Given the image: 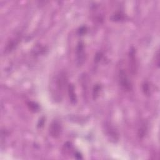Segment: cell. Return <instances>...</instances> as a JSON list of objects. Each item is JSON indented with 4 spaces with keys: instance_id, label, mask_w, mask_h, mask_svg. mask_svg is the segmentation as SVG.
<instances>
[{
    "instance_id": "obj_11",
    "label": "cell",
    "mask_w": 160,
    "mask_h": 160,
    "mask_svg": "<svg viewBox=\"0 0 160 160\" xmlns=\"http://www.w3.org/2000/svg\"><path fill=\"white\" fill-rule=\"evenodd\" d=\"M143 90L145 94H146V95H149V94H150V86H149V84L147 82H144L143 84Z\"/></svg>"
},
{
    "instance_id": "obj_3",
    "label": "cell",
    "mask_w": 160,
    "mask_h": 160,
    "mask_svg": "<svg viewBox=\"0 0 160 160\" xmlns=\"http://www.w3.org/2000/svg\"><path fill=\"white\" fill-rule=\"evenodd\" d=\"M49 134L53 138H58L61 133V126L58 121H53L49 129Z\"/></svg>"
},
{
    "instance_id": "obj_9",
    "label": "cell",
    "mask_w": 160,
    "mask_h": 160,
    "mask_svg": "<svg viewBox=\"0 0 160 160\" xmlns=\"http://www.w3.org/2000/svg\"><path fill=\"white\" fill-rule=\"evenodd\" d=\"M124 19V16L121 13H116L111 17V20L113 21H119Z\"/></svg>"
},
{
    "instance_id": "obj_14",
    "label": "cell",
    "mask_w": 160,
    "mask_h": 160,
    "mask_svg": "<svg viewBox=\"0 0 160 160\" xmlns=\"http://www.w3.org/2000/svg\"><path fill=\"white\" fill-rule=\"evenodd\" d=\"M44 123H45V119H44V118L40 119L39 121L38 124V128H41V127H42L43 125H44Z\"/></svg>"
},
{
    "instance_id": "obj_4",
    "label": "cell",
    "mask_w": 160,
    "mask_h": 160,
    "mask_svg": "<svg viewBox=\"0 0 160 160\" xmlns=\"http://www.w3.org/2000/svg\"><path fill=\"white\" fill-rule=\"evenodd\" d=\"M76 55H77V62L78 66L84 63L85 61V46L84 43L82 41L78 43L77 48H76Z\"/></svg>"
},
{
    "instance_id": "obj_1",
    "label": "cell",
    "mask_w": 160,
    "mask_h": 160,
    "mask_svg": "<svg viewBox=\"0 0 160 160\" xmlns=\"http://www.w3.org/2000/svg\"><path fill=\"white\" fill-rule=\"evenodd\" d=\"M67 84V76L64 72H61L57 75L52 83V94L54 100L60 101L62 100L64 90Z\"/></svg>"
},
{
    "instance_id": "obj_2",
    "label": "cell",
    "mask_w": 160,
    "mask_h": 160,
    "mask_svg": "<svg viewBox=\"0 0 160 160\" xmlns=\"http://www.w3.org/2000/svg\"><path fill=\"white\" fill-rule=\"evenodd\" d=\"M119 81L120 85L125 90L129 92L132 89V83L130 81L126 71L123 69H121L119 71Z\"/></svg>"
},
{
    "instance_id": "obj_13",
    "label": "cell",
    "mask_w": 160,
    "mask_h": 160,
    "mask_svg": "<svg viewBox=\"0 0 160 160\" xmlns=\"http://www.w3.org/2000/svg\"><path fill=\"white\" fill-rule=\"evenodd\" d=\"M86 31V28L85 26H83L81 27V28L79 29L78 32H79V33L80 35H83V34H85V33Z\"/></svg>"
},
{
    "instance_id": "obj_8",
    "label": "cell",
    "mask_w": 160,
    "mask_h": 160,
    "mask_svg": "<svg viewBox=\"0 0 160 160\" xmlns=\"http://www.w3.org/2000/svg\"><path fill=\"white\" fill-rule=\"evenodd\" d=\"M28 106L29 109L30 110V111H31L33 112H37V111H38L39 109V105L35 102H32V101L28 102Z\"/></svg>"
},
{
    "instance_id": "obj_5",
    "label": "cell",
    "mask_w": 160,
    "mask_h": 160,
    "mask_svg": "<svg viewBox=\"0 0 160 160\" xmlns=\"http://www.w3.org/2000/svg\"><path fill=\"white\" fill-rule=\"evenodd\" d=\"M129 67L132 74H136L137 71V60L136 56V51L134 48H131L129 53Z\"/></svg>"
},
{
    "instance_id": "obj_7",
    "label": "cell",
    "mask_w": 160,
    "mask_h": 160,
    "mask_svg": "<svg viewBox=\"0 0 160 160\" xmlns=\"http://www.w3.org/2000/svg\"><path fill=\"white\" fill-rule=\"evenodd\" d=\"M19 39H20L19 38H16L15 39H13V40L9 41L8 44H7V46L6 47V50H5V52L6 53L12 52V51L14 48V47L18 44Z\"/></svg>"
},
{
    "instance_id": "obj_10",
    "label": "cell",
    "mask_w": 160,
    "mask_h": 160,
    "mask_svg": "<svg viewBox=\"0 0 160 160\" xmlns=\"http://www.w3.org/2000/svg\"><path fill=\"white\" fill-rule=\"evenodd\" d=\"M101 90V86L99 85H96L94 86L93 91V98L94 100H96V98L99 96V94Z\"/></svg>"
},
{
    "instance_id": "obj_12",
    "label": "cell",
    "mask_w": 160,
    "mask_h": 160,
    "mask_svg": "<svg viewBox=\"0 0 160 160\" xmlns=\"http://www.w3.org/2000/svg\"><path fill=\"white\" fill-rule=\"evenodd\" d=\"M102 57H103L102 53H98L96 54L95 57H94V61H95V62H98V61H100L101 60V58H102Z\"/></svg>"
},
{
    "instance_id": "obj_6",
    "label": "cell",
    "mask_w": 160,
    "mask_h": 160,
    "mask_svg": "<svg viewBox=\"0 0 160 160\" xmlns=\"http://www.w3.org/2000/svg\"><path fill=\"white\" fill-rule=\"evenodd\" d=\"M68 94L69 98L71 103L73 104H75L77 102V97H76V93L75 92V87L72 84H70L68 86Z\"/></svg>"
}]
</instances>
